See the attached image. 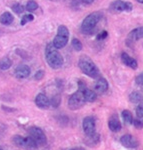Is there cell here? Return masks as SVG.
Here are the masks:
<instances>
[{
  "label": "cell",
  "instance_id": "cell-29",
  "mask_svg": "<svg viewBox=\"0 0 143 150\" xmlns=\"http://www.w3.org/2000/svg\"><path fill=\"white\" fill-rule=\"evenodd\" d=\"M59 103H60V97H59V96H54V97L52 98V100H51V104L53 105V107L56 108L57 106L59 105Z\"/></svg>",
  "mask_w": 143,
  "mask_h": 150
},
{
  "label": "cell",
  "instance_id": "cell-24",
  "mask_svg": "<svg viewBox=\"0 0 143 150\" xmlns=\"http://www.w3.org/2000/svg\"><path fill=\"white\" fill-rule=\"evenodd\" d=\"M71 45L75 51H81L82 48H83V45H82L81 41L79 39H77V38H73V39H72Z\"/></svg>",
  "mask_w": 143,
  "mask_h": 150
},
{
  "label": "cell",
  "instance_id": "cell-16",
  "mask_svg": "<svg viewBox=\"0 0 143 150\" xmlns=\"http://www.w3.org/2000/svg\"><path fill=\"white\" fill-rule=\"evenodd\" d=\"M143 38V26L134 28L128 34V39L131 41H137Z\"/></svg>",
  "mask_w": 143,
  "mask_h": 150
},
{
  "label": "cell",
  "instance_id": "cell-3",
  "mask_svg": "<svg viewBox=\"0 0 143 150\" xmlns=\"http://www.w3.org/2000/svg\"><path fill=\"white\" fill-rule=\"evenodd\" d=\"M101 18H102V14L98 11L92 12V13L88 14L83 19V21L81 23V32L86 35L91 34L94 29H95V27L97 26L99 21L101 20Z\"/></svg>",
  "mask_w": 143,
  "mask_h": 150
},
{
  "label": "cell",
  "instance_id": "cell-23",
  "mask_svg": "<svg viewBox=\"0 0 143 150\" xmlns=\"http://www.w3.org/2000/svg\"><path fill=\"white\" fill-rule=\"evenodd\" d=\"M11 9L14 13L16 14H21L22 12L25 10V7H24L21 3H18V2H15L11 5Z\"/></svg>",
  "mask_w": 143,
  "mask_h": 150
},
{
  "label": "cell",
  "instance_id": "cell-19",
  "mask_svg": "<svg viewBox=\"0 0 143 150\" xmlns=\"http://www.w3.org/2000/svg\"><path fill=\"white\" fill-rule=\"evenodd\" d=\"M12 66V61L10 58L8 57H3L2 59H0V69L1 70H8Z\"/></svg>",
  "mask_w": 143,
  "mask_h": 150
},
{
  "label": "cell",
  "instance_id": "cell-10",
  "mask_svg": "<svg viewBox=\"0 0 143 150\" xmlns=\"http://www.w3.org/2000/svg\"><path fill=\"white\" fill-rule=\"evenodd\" d=\"M120 143L122 146L126 147V148H129V149H135V148H137L138 145H139L138 140L131 134H125V135H123V136H121Z\"/></svg>",
  "mask_w": 143,
  "mask_h": 150
},
{
  "label": "cell",
  "instance_id": "cell-31",
  "mask_svg": "<svg viewBox=\"0 0 143 150\" xmlns=\"http://www.w3.org/2000/svg\"><path fill=\"white\" fill-rule=\"evenodd\" d=\"M135 81H136V83L138 84V85L143 86V74L138 75V76L136 77V79H135Z\"/></svg>",
  "mask_w": 143,
  "mask_h": 150
},
{
  "label": "cell",
  "instance_id": "cell-7",
  "mask_svg": "<svg viewBox=\"0 0 143 150\" xmlns=\"http://www.w3.org/2000/svg\"><path fill=\"white\" fill-rule=\"evenodd\" d=\"M133 9V6L130 2L123 1V0H115L109 5V11L113 13H120V12H129Z\"/></svg>",
  "mask_w": 143,
  "mask_h": 150
},
{
  "label": "cell",
  "instance_id": "cell-14",
  "mask_svg": "<svg viewBox=\"0 0 143 150\" xmlns=\"http://www.w3.org/2000/svg\"><path fill=\"white\" fill-rule=\"evenodd\" d=\"M121 61H122L123 64H125L126 66L130 67L131 69L135 70V69H137V67H138V63H137L136 60L126 52L121 53Z\"/></svg>",
  "mask_w": 143,
  "mask_h": 150
},
{
  "label": "cell",
  "instance_id": "cell-5",
  "mask_svg": "<svg viewBox=\"0 0 143 150\" xmlns=\"http://www.w3.org/2000/svg\"><path fill=\"white\" fill-rule=\"evenodd\" d=\"M14 144L17 145L20 148H23L25 150H34L37 148V143L33 140L31 137H25V136H20V135H15L12 138Z\"/></svg>",
  "mask_w": 143,
  "mask_h": 150
},
{
  "label": "cell",
  "instance_id": "cell-28",
  "mask_svg": "<svg viewBox=\"0 0 143 150\" xmlns=\"http://www.w3.org/2000/svg\"><path fill=\"white\" fill-rule=\"evenodd\" d=\"M133 125H134L137 129H141V128H143V120H141V119H134V120H133Z\"/></svg>",
  "mask_w": 143,
  "mask_h": 150
},
{
  "label": "cell",
  "instance_id": "cell-1",
  "mask_svg": "<svg viewBox=\"0 0 143 150\" xmlns=\"http://www.w3.org/2000/svg\"><path fill=\"white\" fill-rule=\"evenodd\" d=\"M45 59L52 69L61 68L63 63H64V59H63L62 55L60 54L58 49L53 46L52 42L48 43L45 47Z\"/></svg>",
  "mask_w": 143,
  "mask_h": 150
},
{
  "label": "cell",
  "instance_id": "cell-15",
  "mask_svg": "<svg viewBox=\"0 0 143 150\" xmlns=\"http://www.w3.org/2000/svg\"><path fill=\"white\" fill-rule=\"evenodd\" d=\"M108 82L105 78L100 77L95 83V91L98 93H104L108 90Z\"/></svg>",
  "mask_w": 143,
  "mask_h": 150
},
{
  "label": "cell",
  "instance_id": "cell-12",
  "mask_svg": "<svg viewBox=\"0 0 143 150\" xmlns=\"http://www.w3.org/2000/svg\"><path fill=\"white\" fill-rule=\"evenodd\" d=\"M79 86H80L79 90L82 91V93H83V95H84V98H85V100L87 102H94V101H96V99H97V94H96L95 91L87 88L86 86H84L83 84H82V82L79 83Z\"/></svg>",
  "mask_w": 143,
  "mask_h": 150
},
{
  "label": "cell",
  "instance_id": "cell-33",
  "mask_svg": "<svg viewBox=\"0 0 143 150\" xmlns=\"http://www.w3.org/2000/svg\"><path fill=\"white\" fill-rule=\"evenodd\" d=\"M70 150H85L84 148H82V147H76V148H72Z\"/></svg>",
  "mask_w": 143,
  "mask_h": 150
},
{
  "label": "cell",
  "instance_id": "cell-20",
  "mask_svg": "<svg viewBox=\"0 0 143 150\" xmlns=\"http://www.w3.org/2000/svg\"><path fill=\"white\" fill-rule=\"evenodd\" d=\"M121 115H122L123 120H124V122L127 125H130L133 123V116H132V113L130 112L129 110H123Z\"/></svg>",
  "mask_w": 143,
  "mask_h": 150
},
{
  "label": "cell",
  "instance_id": "cell-9",
  "mask_svg": "<svg viewBox=\"0 0 143 150\" xmlns=\"http://www.w3.org/2000/svg\"><path fill=\"white\" fill-rule=\"evenodd\" d=\"M82 128L87 136L96 134V122L93 116H86L82 121Z\"/></svg>",
  "mask_w": 143,
  "mask_h": 150
},
{
  "label": "cell",
  "instance_id": "cell-35",
  "mask_svg": "<svg viewBox=\"0 0 143 150\" xmlns=\"http://www.w3.org/2000/svg\"><path fill=\"white\" fill-rule=\"evenodd\" d=\"M50 1H56V0H50Z\"/></svg>",
  "mask_w": 143,
  "mask_h": 150
},
{
  "label": "cell",
  "instance_id": "cell-21",
  "mask_svg": "<svg viewBox=\"0 0 143 150\" xmlns=\"http://www.w3.org/2000/svg\"><path fill=\"white\" fill-rule=\"evenodd\" d=\"M38 3L35 0H28L27 3L25 6V10H27L28 12H34L38 9Z\"/></svg>",
  "mask_w": 143,
  "mask_h": 150
},
{
  "label": "cell",
  "instance_id": "cell-26",
  "mask_svg": "<svg viewBox=\"0 0 143 150\" xmlns=\"http://www.w3.org/2000/svg\"><path fill=\"white\" fill-rule=\"evenodd\" d=\"M135 113H136L138 118H143V103H140L139 105L135 109Z\"/></svg>",
  "mask_w": 143,
  "mask_h": 150
},
{
  "label": "cell",
  "instance_id": "cell-18",
  "mask_svg": "<svg viewBox=\"0 0 143 150\" xmlns=\"http://www.w3.org/2000/svg\"><path fill=\"white\" fill-rule=\"evenodd\" d=\"M14 21V17L11 14V12L5 11L0 15V23L3 25H10Z\"/></svg>",
  "mask_w": 143,
  "mask_h": 150
},
{
  "label": "cell",
  "instance_id": "cell-27",
  "mask_svg": "<svg viewBox=\"0 0 143 150\" xmlns=\"http://www.w3.org/2000/svg\"><path fill=\"white\" fill-rule=\"evenodd\" d=\"M44 75H45V72L43 71V70H38L34 75V79L35 80H41V79L44 77Z\"/></svg>",
  "mask_w": 143,
  "mask_h": 150
},
{
  "label": "cell",
  "instance_id": "cell-6",
  "mask_svg": "<svg viewBox=\"0 0 143 150\" xmlns=\"http://www.w3.org/2000/svg\"><path fill=\"white\" fill-rule=\"evenodd\" d=\"M86 100L84 98V95L81 90H78L74 92L68 99V107L71 110H76L81 108L85 104Z\"/></svg>",
  "mask_w": 143,
  "mask_h": 150
},
{
  "label": "cell",
  "instance_id": "cell-11",
  "mask_svg": "<svg viewBox=\"0 0 143 150\" xmlns=\"http://www.w3.org/2000/svg\"><path fill=\"white\" fill-rule=\"evenodd\" d=\"M35 104L41 109H47L51 105V100L44 93H39L35 98Z\"/></svg>",
  "mask_w": 143,
  "mask_h": 150
},
{
  "label": "cell",
  "instance_id": "cell-13",
  "mask_svg": "<svg viewBox=\"0 0 143 150\" xmlns=\"http://www.w3.org/2000/svg\"><path fill=\"white\" fill-rule=\"evenodd\" d=\"M30 73H31L30 68H29V66H27V65H25V64L18 65L15 68V70H14V75H15V77L18 79L27 78L29 75H30Z\"/></svg>",
  "mask_w": 143,
  "mask_h": 150
},
{
  "label": "cell",
  "instance_id": "cell-36",
  "mask_svg": "<svg viewBox=\"0 0 143 150\" xmlns=\"http://www.w3.org/2000/svg\"><path fill=\"white\" fill-rule=\"evenodd\" d=\"M0 150H3V149H2V148H0Z\"/></svg>",
  "mask_w": 143,
  "mask_h": 150
},
{
  "label": "cell",
  "instance_id": "cell-32",
  "mask_svg": "<svg viewBox=\"0 0 143 150\" xmlns=\"http://www.w3.org/2000/svg\"><path fill=\"white\" fill-rule=\"evenodd\" d=\"M82 2H83L85 5H90L94 2V0H82Z\"/></svg>",
  "mask_w": 143,
  "mask_h": 150
},
{
  "label": "cell",
  "instance_id": "cell-17",
  "mask_svg": "<svg viewBox=\"0 0 143 150\" xmlns=\"http://www.w3.org/2000/svg\"><path fill=\"white\" fill-rule=\"evenodd\" d=\"M108 127H109V129H110L111 131H113V132L120 131L121 128H122L119 119H118L116 116H112V117L108 120Z\"/></svg>",
  "mask_w": 143,
  "mask_h": 150
},
{
  "label": "cell",
  "instance_id": "cell-34",
  "mask_svg": "<svg viewBox=\"0 0 143 150\" xmlns=\"http://www.w3.org/2000/svg\"><path fill=\"white\" fill-rule=\"evenodd\" d=\"M137 2H139V3H141V4H143V0H136Z\"/></svg>",
  "mask_w": 143,
  "mask_h": 150
},
{
  "label": "cell",
  "instance_id": "cell-22",
  "mask_svg": "<svg viewBox=\"0 0 143 150\" xmlns=\"http://www.w3.org/2000/svg\"><path fill=\"white\" fill-rule=\"evenodd\" d=\"M129 100L132 103H140L143 100V96L139 92H132L129 95Z\"/></svg>",
  "mask_w": 143,
  "mask_h": 150
},
{
  "label": "cell",
  "instance_id": "cell-30",
  "mask_svg": "<svg viewBox=\"0 0 143 150\" xmlns=\"http://www.w3.org/2000/svg\"><path fill=\"white\" fill-rule=\"evenodd\" d=\"M108 36V32L107 31H102V32H100L99 34L97 35V40H103V39H105L106 37Z\"/></svg>",
  "mask_w": 143,
  "mask_h": 150
},
{
  "label": "cell",
  "instance_id": "cell-4",
  "mask_svg": "<svg viewBox=\"0 0 143 150\" xmlns=\"http://www.w3.org/2000/svg\"><path fill=\"white\" fill-rule=\"evenodd\" d=\"M69 40V30L65 25H59L57 28L56 36L52 41V44L56 49H62L67 45Z\"/></svg>",
  "mask_w": 143,
  "mask_h": 150
},
{
  "label": "cell",
  "instance_id": "cell-25",
  "mask_svg": "<svg viewBox=\"0 0 143 150\" xmlns=\"http://www.w3.org/2000/svg\"><path fill=\"white\" fill-rule=\"evenodd\" d=\"M34 20V16L32 14H25L21 17V20H20V25L21 26H24L25 24H27L28 22H31V21Z\"/></svg>",
  "mask_w": 143,
  "mask_h": 150
},
{
  "label": "cell",
  "instance_id": "cell-2",
  "mask_svg": "<svg viewBox=\"0 0 143 150\" xmlns=\"http://www.w3.org/2000/svg\"><path fill=\"white\" fill-rule=\"evenodd\" d=\"M78 67L84 74L90 78H97L99 76V69L90 57L83 55L78 60Z\"/></svg>",
  "mask_w": 143,
  "mask_h": 150
},
{
  "label": "cell",
  "instance_id": "cell-8",
  "mask_svg": "<svg viewBox=\"0 0 143 150\" xmlns=\"http://www.w3.org/2000/svg\"><path fill=\"white\" fill-rule=\"evenodd\" d=\"M29 137H31L34 141L37 143V145H44L47 142V138H46L45 133L41 128L37 126H32L28 129Z\"/></svg>",
  "mask_w": 143,
  "mask_h": 150
}]
</instances>
